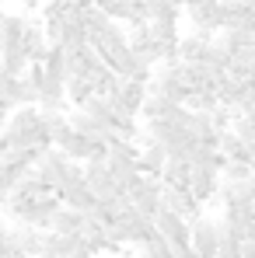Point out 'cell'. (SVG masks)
<instances>
[{"label": "cell", "instance_id": "obj_26", "mask_svg": "<svg viewBox=\"0 0 255 258\" xmlns=\"http://www.w3.org/2000/svg\"><path fill=\"white\" fill-rule=\"evenodd\" d=\"M45 0H21V7H25V11H28V14H32V11H39V7H42Z\"/></svg>", "mask_w": 255, "mask_h": 258}, {"label": "cell", "instance_id": "obj_8", "mask_svg": "<svg viewBox=\"0 0 255 258\" xmlns=\"http://www.w3.org/2000/svg\"><path fill=\"white\" fill-rule=\"evenodd\" d=\"M217 185H220V174H217V171L192 168V174H189V192H192V199H199L203 206L217 196Z\"/></svg>", "mask_w": 255, "mask_h": 258}, {"label": "cell", "instance_id": "obj_20", "mask_svg": "<svg viewBox=\"0 0 255 258\" xmlns=\"http://www.w3.org/2000/svg\"><path fill=\"white\" fill-rule=\"evenodd\" d=\"M45 115V112H42ZM45 133H49V140H53V147L70 133V122H67V112H49L45 115Z\"/></svg>", "mask_w": 255, "mask_h": 258}, {"label": "cell", "instance_id": "obj_30", "mask_svg": "<svg viewBox=\"0 0 255 258\" xmlns=\"http://www.w3.org/2000/svg\"><path fill=\"white\" fill-rule=\"evenodd\" d=\"M0 4H4V0H0Z\"/></svg>", "mask_w": 255, "mask_h": 258}, {"label": "cell", "instance_id": "obj_7", "mask_svg": "<svg viewBox=\"0 0 255 258\" xmlns=\"http://www.w3.org/2000/svg\"><path fill=\"white\" fill-rule=\"evenodd\" d=\"M56 196H60V203H63L67 210H77V213H91V206L98 203V196L91 192L87 181H81V185H67V188H56Z\"/></svg>", "mask_w": 255, "mask_h": 258}, {"label": "cell", "instance_id": "obj_9", "mask_svg": "<svg viewBox=\"0 0 255 258\" xmlns=\"http://www.w3.org/2000/svg\"><path fill=\"white\" fill-rule=\"evenodd\" d=\"M0 91H4V101H11V108H18V105H35V101H39V91L28 84L25 77H7V81L0 84Z\"/></svg>", "mask_w": 255, "mask_h": 258}, {"label": "cell", "instance_id": "obj_23", "mask_svg": "<svg viewBox=\"0 0 255 258\" xmlns=\"http://www.w3.org/2000/svg\"><path fill=\"white\" fill-rule=\"evenodd\" d=\"M39 108H42L45 115L49 112H70V101H67V94H39V101H35Z\"/></svg>", "mask_w": 255, "mask_h": 258}, {"label": "cell", "instance_id": "obj_3", "mask_svg": "<svg viewBox=\"0 0 255 258\" xmlns=\"http://www.w3.org/2000/svg\"><path fill=\"white\" fill-rule=\"evenodd\" d=\"M161 206L171 210V213H178V216H185L189 223L203 213V203L192 199V192L182 188V185H161Z\"/></svg>", "mask_w": 255, "mask_h": 258}, {"label": "cell", "instance_id": "obj_4", "mask_svg": "<svg viewBox=\"0 0 255 258\" xmlns=\"http://www.w3.org/2000/svg\"><path fill=\"white\" fill-rule=\"evenodd\" d=\"M154 230H158L168 244H189V220L171 213V210H165V206L154 213Z\"/></svg>", "mask_w": 255, "mask_h": 258}, {"label": "cell", "instance_id": "obj_16", "mask_svg": "<svg viewBox=\"0 0 255 258\" xmlns=\"http://www.w3.org/2000/svg\"><path fill=\"white\" fill-rule=\"evenodd\" d=\"M182 105H185L189 112H207V115H210L213 108L220 105V98H217L213 87H199V91H189V98H185Z\"/></svg>", "mask_w": 255, "mask_h": 258}, {"label": "cell", "instance_id": "obj_24", "mask_svg": "<svg viewBox=\"0 0 255 258\" xmlns=\"http://www.w3.org/2000/svg\"><path fill=\"white\" fill-rule=\"evenodd\" d=\"M234 59H241V63H248V67L255 70V42H252V45H245V49H238V52H234Z\"/></svg>", "mask_w": 255, "mask_h": 258}, {"label": "cell", "instance_id": "obj_14", "mask_svg": "<svg viewBox=\"0 0 255 258\" xmlns=\"http://www.w3.org/2000/svg\"><path fill=\"white\" fill-rule=\"evenodd\" d=\"M189 174H192V164L189 161L168 157L165 168H161V185H182V188H189Z\"/></svg>", "mask_w": 255, "mask_h": 258}, {"label": "cell", "instance_id": "obj_27", "mask_svg": "<svg viewBox=\"0 0 255 258\" xmlns=\"http://www.w3.org/2000/svg\"><path fill=\"white\" fill-rule=\"evenodd\" d=\"M7 115H11V105H7V101H0V129L7 126Z\"/></svg>", "mask_w": 255, "mask_h": 258}, {"label": "cell", "instance_id": "obj_5", "mask_svg": "<svg viewBox=\"0 0 255 258\" xmlns=\"http://www.w3.org/2000/svg\"><path fill=\"white\" fill-rule=\"evenodd\" d=\"M84 181L91 185V192H94L98 199H112V196H119V188H116L112 171H109L105 161H84Z\"/></svg>", "mask_w": 255, "mask_h": 258}, {"label": "cell", "instance_id": "obj_2", "mask_svg": "<svg viewBox=\"0 0 255 258\" xmlns=\"http://www.w3.org/2000/svg\"><path fill=\"white\" fill-rule=\"evenodd\" d=\"M182 11L189 14V21H192L196 32H220L224 28V7H220V0H185Z\"/></svg>", "mask_w": 255, "mask_h": 258}, {"label": "cell", "instance_id": "obj_12", "mask_svg": "<svg viewBox=\"0 0 255 258\" xmlns=\"http://www.w3.org/2000/svg\"><path fill=\"white\" fill-rule=\"evenodd\" d=\"M94 143H98V140H91V136H81V133H74V129H70V133H67V136H63L56 147H60V150L70 157V161H81V164H84L87 157H91V147H94Z\"/></svg>", "mask_w": 255, "mask_h": 258}, {"label": "cell", "instance_id": "obj_29", "mask_svg": "<svg viewBox=\"0 0 255 258\" xmlns=\"http://www.w3.org/2000/svg\"><path fill=\"white\" fill-rule=\"evenodd\" d=\"M248 164H252V174H255V154H252V161H248Z\"/></svg>", "mask_w": 255, "mask_h": 258}, {"label": "cell", "instance_id": "obj_10", "mask_svg": "<svg viewBox=\"0 0 255 258\" xmlns=\"http://www.w3.org/2000/svg\"><path fill=\"white\" fill-rule=\"evenodd\" d=\"M105 164H109V171H112V181H116V188H119V192H126L129 181L140 174V171H136V161H133V157L109 154V157H105Z\"/></svg>", "mask_w": 255, "mask_h": 258}, {"label": "cell", "instance_id": "obj_17", "mask_svg": "<svg viewBox=\"0 0 255 258\" xmlns=\"http://www.w3.org/2000/svg\"><path fill=\"white\" fill-rule=\"evenodd\" d=\"M63 91H67V101H70L74 108H81L87 98L94 94V87H91V81H87V77H67Z\"/></svg>", "mask_w": 255, "mask_h": 258}, {"label": "cell", "instance_id": "obj_28", "mask_svg": "<svg viewBox=\"0 0 255 258\" xmlns=\"http://www.w3.org/2000/svg\"><path fill=\"white\" fill-rule=\"evenodd\" d=\"M39 258H60V255H56L53 248H45V244H42V251H39Z\"/></svg>", "mask_w": 255, "mask_h": 258}, {"label": "cell", "instance_id": "obj_11", "mask_svg": "<svg viewBox=\"0 0 255 258\" xmlns=\"http://www.w3.org/2000/svg\"><path fill=\"white\" fill-rule=\"evenodd\" d=\"M213 42V32H192V35H178V59L182 63H196L203 56V49Z\"/></svg>", "mask_w": 255, "mask_h": 258}, {"label": "cell", "instance_id": "obj_19", "mask_svg": "<svg viewBox=\"0 0 255 258\" xmlns=\"http://www.w3.org/2000/svg\"><path fill=\"white\" fill-rule=\"evenodd\" d=\"M140 258H171V244L154 230V234L140 244Z\"/></svg>", "mask_w": 255, "mask_h": 258}, {"label": "cell", "instance_id": "obj_6", "mask_svg": "<svg viewBox=\"0 0 255 258\" xmlns=\"http://www.w3.org/2000/svg\"><path fill=\"white\" fill-rule=\"evenodd\" d=\"M45 126V115L39 105H18V108H11V115H7V126L4 129H14V133H35V129Z\"/></svg>", "mask_w": 255, "mask_h": 258}, {"label": "cell", "instance_id": "obj_25", "mask_svg": "<svg viewBox=\"0 0 255 258\" xmlns=\"http://www.w3.org/2000/svg\"><path fill=\"white\" fill-rule=\"evenodd\" d=\"M238 258H255V237L241 241V248H238Z\"/></svg>", "mask_w": 255, "mask_h": 258}, {"label": "cell", "instance_id": "obj_13", "mask_svg": "<svg viewBox=\"0 0 255 258\" xmlns=\"http://www.w3.org/2000/svg\"><path fill=\"white\" fill-rule=\"evenodd\" d=\"M220 154H224L227 161H245V164L252 161L248 143H245V140H241L234 129H224V133H220Z\"/></svg>", "mask_w": 255, "mask_h": 258}, {"label": "cell", "instance_id": "obj_18", "mask_svg": "<svg viewBox=\"0 0 255 258\" xmlns=\"http://www.w3.org/2000/svg\"><path fill=\"white\" fill-rule=\"evenodd\" d=\"M25 25H28V18L25 14H4V49H11V45L21 42V32H25ZM0 49V52H4Z\"/></svg>", "mask_w": 255, "mask_h": 258}, {"label": "cell", "instance_id": "obj_21", "mask_svg": "<svg viewBox=\"0 0 255 258\" xmlns=\"http://www.w3.org/2000/svg\"><path fill=\"white\" fill-rule=\"evenodd\" d=\"M81 181H84V164H81V161H67V164H63V171H60V181H56V188L81 185Z\"/></svg>", "mask_w": 255, "mask_h": 258}, {"label": "cell", "instance_id": "obj_22", "mask_svg": "<svg viewBox=\"0 0 255 258\" xmlns=\"http://www.w3.org/2000/svg\"><path fill=\"white\" fill-rule=\"evenodd\" d=\"M220 178L224 181H245V178H252V164H245V161H224Z\"/></svg>", "mask_w": 255, "mask_h": 258}, {"label": "cell", "instance_id": "obj_15", "mask_svg": "<svg viewBox=\"0 0 255 258\" xmlns=\"http://www.w3.org/2000/svg\"><path fill=\"white\" fill-rule=\"evenodd\" d=\"M81 223H84V213L60 206V210L53 213V223H49V230H56V234H81Z\"/></svg>", "mask_w": 255, "mask_h": 258}, {"label": "cell", "instance_id": "obj_1", "mask_svg": "<svg viewBox=\"0 0 255 258\" xmlns=\"http://www.w3.org/2000/svg\"><path fill=\"white\" fill-rule=\"evenodd\" d=\"M189 244L199 258H217V244H220V223L210 220L207 213H199L189 223Z\"/></svg>", "mask_w": 255, "mask_h": 258}]
</instances>
